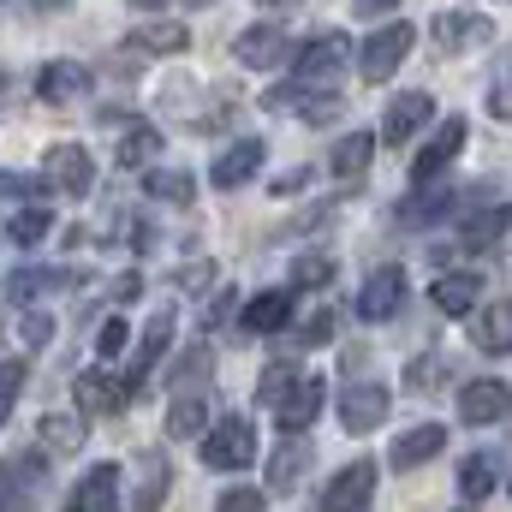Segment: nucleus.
Segmentation results:
<instances>
[{"label": "nucleus", "instance_id": "obj_1", "mask_svg": "<svg viewBox=\"0 0 512 512\" xmlns=\"http://www.w3.org/2000/svg\"><path fill=\"white\" fill-rule=\"evenodd\" d=\"M256 423L251 417H215L209 429H203V465L209 471H245V465H256Z\"/></svg>", "mask_w": 512, "mask_h": 512}, {"label": "nucleus", "instance_id": "obj_2", "mask_svg": "<svg viewBox=\"0 0 512 512\" xmlns=\"http://www.w3.org/2000/svg\"><path fill=\"white\" fill-rule=\"evenodd\" d=\"M352 66V36L346 30H322L310 36L304 48H292V78H310V84H328Z\"/></svg>", "mask_w": 512, "mask_h": 512}, {"label": "nucleus", "instance_id": "obj_3", "mask_svg": "<svg viewBox=\"0 0 512 512\" xmlns=\"http://www.w3.org/2000/svg\"><path fill=\"white\" fill-rule=\"evenodd\" d=\"M322 399H328V382H322L316 370H298L292 387L274 399V423H280L286 435H310V423L322 417Z\"/></svg>", "mask_w": 512, "mask_h": 512}, {"label": "nucleus", "instance_id": "obj_4", "mask_svg": "<svg viewBox=\"0 0 512 512\" xmlns=\"http://www.w3.org/2000/svg\"><path fill=\"white\" fill-rule=\"evenodd\" d=\"M411 42H417V30L399 18V24H382L364 48H358V72L370 78V84H387L399 66H405V54H411Z\"/></svg>", "mask_w": 512, "mask_h": 512}, {"label": "nucleus", "instance_id": "obj_5", "mask_svg": "<svg viewBox=\"0 0 512 512\" xmlns=\"http://www.w3.org/2000/svg\"><path fill=\"white\" fill-rule=\"evenodd\" d=\"M42 179H48V191L90 197V185H96V161H90L84 143H54V149L42 155Z\"/></svg>", "mask_w": 512, "mask_h": 512}, {"label": "nucleus", "instance_id": "obj_6", "mask_svg": "<svg viewBox=\"0 0 512 512\" xmlns=\"http://www.w3.org/2000/svg\"><path fill=\"white\" fill-rule=\"evenodd\" d=\"M120 501H126V471L120 465H90L66 489V512H114Z\"/></svg>", "mask_w": 512, "mask_h": 512}, {"label": "nucleus", "instance_id": "obj_7", "mask_svg": "<svg viewBox=\"0 0 512 512\" xmlns=\"http://www.w3.org/2000/svg\"><path fill=\"white\" fill-rule=\"evenodd\" d=\"M370 495H376V459H352V465H340V471L328 477L322 512H364Z\"/></svg>", "mask_w": 512, "mask_h": 512}, {"label": "nucleus", "instance_id": "obj_8", "mask_svg": "<svg viewBox=\"0 0 512 512\" xmlns=\"http://www.w3.org/2000/svg\"><path fill=\"white\" fill-rule=\"evenodd\" d=\"M387 411H393V393L382 382H352L346 399H340V429L346 435H370V429L387 423Z\"/></svg>", "mask_w": 512, "mask_h": 512}, {"label": "nucleus", "instance_id": "obj_9", "mask_svg": "<svg viewBox=\"0 0 512 512\" xmlns=\"http://www.w3.org/2000/svg\"><path fill=\"white\" fill-rule=\"evenodd\" d=\"M429 120H435V102H429V90H399V96L382 108V131H376V137L399 149V143H411V137L429 126Z\"/></svg>", "mask_w": 512, "mask_h": 512}, {"label": "nucleus", "instance_id": "obj_10", "mask_svg": "<svg viewBox=\"0 0 512 512\" xmlns=\"http://www.w3.org/2000/svg\"><path fill=\"white\" fill-rule=\"evenodd\" d=\"M405 268H376L364 286H358V298H352V310L364 316V322H393L399 316V304H405Z\"/></svg>", "mask_w": 512, "mask_h": 512}, {"label": "nucleus", "instance_id": "obj_11", "mask_svg": "<svg viewBox=\"0 0 512 512\" xmlns=\"http://www.w3.org/2000/svg\"><path fill=\"white\" fill-rule=\"evenodd\" d=\"M459 149H465V120H459V114H447V120L435 126V137L417 149V161H411V179H417V185H435V179L453 167V155H459Z\"/></svg>", "mask_w": 512, "mask_h": 512}, {"label": "nucleus", "instance_id": "obj_12", "mask_svg": "<svg viewBox=\"0 0 512 512\" xmlns=\"http://www.w3.org/2000/svg\"><path fill=\"white\" fill-rule=\"evenodd\" d=\"M429 36H435V48H447V54H459V48H483V42H495V18L453 6V12H435Z\"/></svg>", "mask_w": 512, "mask_h": 512}, {"label": "nucleus", "instance_id": "obj_13", "mask_svg": "<svg viewBox=\"0 0 512 512\" xmlns=\"http://www.w3.org/2000/svg\"><path fill=\"white\" fill-rule=\"evenodd\" d=\"M507 411H512V382H501V376L465 382V393H459V417H465L471 429H489V423H501Z\"/></svg>", "mask_w": 512, "mask_h": 512}, {"label": "nucleus", "instance_id": "obj_14", "mask_svg": "<svg viewBox=\"0 0 512 512\" xmlns=\"http://www.w3.org/2000/svg\"><path fill=\"white\" fill-rule=\"evenodd\" d=\"M173 322H179V310H161V316L143 328V340H137V352H131V364H126V393H137V387L149 382V370L173 352Z\"/></svg>", "mask_w": 512, "mask_h": 512}, {"label": "nucleus", "instance_id": "obj_15", "mask_svg": "<svg viewBox=\"0 0 512 512\" xmlns=\"http://www.w3.org/2000/svg\"><path fill=\"white\" fill-rule=\"evenodd\" d=\"M304 471H310V441H304V435H286V441L268 453V465H262V489H268V495H292V489L304 483Z\"/></svg>", "mask_w": 512, "mask_h": 512}, {"label": "nucleus", "instance_id": "obj_16", "mask_svg": "<svg viewBox=\"0 0 512 512\" xmlns=\"http://www.w3.org/2000/svg\"><path fill=\"white\" fill-rule=\"evenodd\" d=\"M233 60L251 66V72H262V66H292V42L274 24H251V30L233 36Z\"/></svg>", "mask_w": 512, "mask_h": 512}, {"label": "nucleus", "instance_id": "obj_17", "mask_svg": "<svg viewBox=\"0 0 512 512\" xmlns=\"http://www.w3.org/2000/svg\"><path fill=\"white\" fill-rule=\"evenodd\" d=\"M429 304H435L441 316H471V310L483 304V274H471V268H447V274H435Z\"/></svg>", "mask_w": 512, "mask_h": 512}, {"label": "nucleus", "instance_id": "obj_18", "mask_svg": "<svg viewBox=\"0 0 512 512\" xmlns=\"http://www.w3.org/2000/svg\"><path fill=\"white\" fill-rule=\"evenodd\" d=\"M84 441H90V417H84V411H48V417L36 423V447L54 453V459L84 453Z\"/></svg>", "mask_w": 512, "mask_h": 512}, {"label": "nucleus", "instance_id": "obj_19", "mask_svg": "<svg viewBox=\"0 0 512 512\" xmlns=\"http://www.w3.org/2000/svg\"><path fill=\"white\" fill-rule=\"evenodd\" d=\"M262 161H268L262 137H239V143L209 167V185H215V191H239V185H251L256 173H262Z\"/></svg>", "mask_w": 512, "mask_h": 512}, {"label": "nucleus", "instance_id": "obj_20", "mask_svg": "<svg viewBox=\"0 0 512 512\" xmlns=\"http://www.w3.org/2000/svg\"><path fill=\"white\" fill-rule=\"evenodd\" d=\"M72 399H78L84 417H114L126 405V382H114V364H102V370H84L72 382Z\"/></svg>", "mask_w": 512, "mask_h": 512}, {"label": "nucleus", "instance_id": "obj_21", "mask_svg": "<svg viewBox=\"0 0 512 512\" xmlns=\"http://www.w3.org/2000/svg\"><path fill=\"white\" fill-rule=\"evenodd\" d=\"M42 453H24V459H6L0 465V512H30V495L42 489Z\"/></svg>", "mask_w": 512, "mask_h": 512}, {"label": "nucleus", "instance_id": "obj_22", "mask_svg": "<svg viewBox=\"0 0 512 512\" xmlns=\"http://www.w3.org/2000/svg\"><path fill=\"white\" fill-rule=\"evenodd\" d=\"M36 96L42 102H78V96H90V66L84 60H48L36 72Z\"/></svg>", "mask_w": 512, "mask_h": 512}, {"label": "nucleus", "instance_id": "obj_23", "mask_svg": "<svg viewBox=\"0 0 512 512\" xmlns=\"http://www.w3.org/2000/svg\"><path fill=\"white\" fill-rule=\"evenodd\" d=\"M143 197L149 203H161V209H191L197 203V179L185 173V167H143Z\"/></svg>", "mask_w": 512, "mask_h": 512}, {"label": "nucleus", "instance_id": "obj_24", "mask_svg": "<svg viewBox=\"0 0 512 512\" xmlns=\"http://www.w3.org/2000/svg\"><path fill=\"white\" fill-rule=\"evenodd\" d=\"M441 447H447V429H441V423H417V429H405V435L387 447V465H393V471H417V465H429Z\"/></svg>", "mask_w": 512, "mask_h": 512}, {"label": "nucleus", "instance_id": "obj_25", "mask_svg": "<svg viewBox=\"0 0 512 512\" xmlns=\"http://www.w3.org/2000/svg\"><path fill=\"white\" fill-rule=\"evenodd\" d=\"M471 340H477V352L512 358V304L507 298H495V304H483V310L471 316Z\"/></svg>", "mask_w": 512, "mask_h": 512}, {"label": "nucleus", "instance_id": "obj_26", "mask_svg": "<svg viewBox=\"0 0 512 512\" xmlns=\"http://www.w3.org/2000/svg\"><path fill=\"white\" fill-rule=\"evenodd\" d=\"M209 411H215V405H209V393H203V387L179 393V399L167 405V435H173V441H203V429L215 423Z\"/></svg>", "mask_w": 512, "mask_h": 512}, {"label": "nucleus", "instance_id": "obj_27", "mask_svg": "<svg viewBox=\"0 0 512 512\" xmlns=\"http://www.w3.org/2000/svg\"><path fill=\"white\" fill-rule=\"evenodd\" d=\"M239 322H245L251 334H280V328L292 322V286H268V292H256L251 304L239 310Z\"/></svg>", "mask_w": 512, "mask_h": 512}, {"label": "nucleus", "instance_id": "obj_28", "mask_svg": "<svg viewBox=\"0 0 512 512\" xmlns=\"http://www.w3.org/2000/svg\"><path fill=\"white\" fill-rule=\"evenodd\" d=\"M66 286H72L66 268H18V274L6 280V298L24 310V304H42V298H54V292H66Z\"/></svg>", "mask_w": 512, "mask_h": 512}, {"label": "nucleus", "instance_id": "obj_29", "mask_svg": "<svg viewBox=\"0 0 512 512\" xmlns=\"http://www.w3.org/2000/svg\"><path fill=\"white\" fill-rule=\"evenodd\" d=\"M167 489H173V465H167V453H143V465H137V489H131V507L137 512H161Z\"/></svg>", "mask_w": 512, "mask_h": 512}, {"label": "nucleus", "instance_id": "obj_30", "mask_svg": "<svg viewBox=\"0 0 512 512\" xmlns=\"http://www.w3.org/2000/svg\"><path fill=\"white\" fill-rule=\"evenodd\" d=\"M376 131H346L340 143H334V155H328V167H334V179H364L370 173V155H376Z\"/></svg>", "mask_w": 512, "mask_h": 512}, {"label": "nucleus", "instance_id": "obj_31", "mask_svg": "<svg viewBox=\"0 0 512 512\" xmlns=\"http://www.w3.org/2000/svg\"><path fill=\"white\" fill-rule=\"evenodd\" d=\"M54 233V209L42 203V197H30L24 209H12V221H6V239L18 245V251H30V245H42Z\"/></svg>", "mask_w": 512, "mask_h": 512}, {"label": "nucleus", "instance_id": "obj_32", "mask_svg": "<svg viewBox=\"0 0 512 512\" xmlns=\"http://www.w3.org/2000/svg\"><path fill=\"white\" fill-rule=\"evenodd\" d=\"M495 483H501L495 453H465V459H459V495H465V507L489 501V495H495Z\"/></svg>", "mask_w": 512, "mask_h": 512}, {"label": "nucleus", "instance_id": "obj_33", "mask_svg": "<svg viewBox=\"0 0 512 512\" xmlns=\"http://www.w3.org/2000/svg\"><path fill=\"white\" fill-rule=\"evenodd\" d=\"M453 191H429V185H417V197H405L399 203V227H435V221H447L453 215Z\"/></svg>", "mask_w": 512, "mask_h": 512}, {"label": "nucleus", "instance_id": "obj_34", "mask_svg": "<svg viewBox=\"0 0 512 512\" xmlns=\"http://www.w3.org/2000/svg\"><path fill=\"white\" fill-rule=\"evenodd\" d=\"M161 131L155 126H126V137H120V149H114V161L120 167H131V173H143V167H155L161 161Z\"/></svg>", "mask_w": 512, "mask_h": 512}, {"label": "nucleus", "instance_id": "obj_35", "mask_svg": "<svg viewBox=\"0 0 512 512\" xmlns=\"http://www.w3.org/2000/svg\"><path fill=\"white\" fill-rule=\"evenodd\" d=\"M328 280H334V256H322V251L292 256V292H316V286H328Z\"/></svg>", "mask_w": 512, "mask_h": 512}, {"label": "nucleus", "instance_id": "obj_36", "mask_svg": "<svg viewBox=\"0 0 512 512\" xmlns=\"http://www.w3.org/2000/svg\"><path fill=\"white\" fill-rule=\"evenodd\" d=\"M48 340H54V316H48L42 304H24V310H18V346H24V352H42Z\"/></svg>", "mask_w": 512, "mask_h": 512}, {"label": "nucleus", "instance_id": "obj_37", "mask_svg": "<svg viewBox=\"0 0 512 512\" xmlns=\"http://www.w3.org/2000/svg\"><path fill=\"white\" fill-rule=\"evenodd\" d=\"M191 36H185V24H173V18H161V24H143L137 30V48H149V54H179Z\"/></svg>", "mask_w": 512, "mask_h": 512}, {"label": "nucleus", "instance_id": "obj_38", "mask_svg": "<svg viewBox=\"0 0 512 512\" xmlns=\"http://www.w3.org/2000/svg\"><path fill=\"white\" fill-rule=\"evenodd\" d=\"M126 352H131V322L126 316H108L102 334H96V358H102V364H120Z\"/></svg>", "mask_w": 512, "mask_h": 512}, {"label": "nucleus", "instance_id": "obj_39", "mask_svg": "<svg viewBox=\"0 0 512 512\" xmlns=\"http://www.w3.org/2000/svg\"><path fill=\"white\" fill-rule=\"evenodd\" d=\"M24 382H30L24 358H6V364H0V423L18 411V393H24Z\"/></svg>", "mask_w": 512, "mask_h": 512}, {"label": "nucleus", "instance_id": "obj_40", "mask_svg": "<svg viewBox=\"0 0 512 512\" xmlns=\"http://www.w3.org/2000/svg\"><path fill=\"white\" fill-rule=\"evenodd\" d=\"M310 90H316V84H310V78H292V84H274V90H268V96H262V108H268V114H298V108H304V96H310Z\"/></svg>", "mask_w": 512, "mask_h": 512}, {"label": "nucleus", "instance_id": "obj_41", "mask_svg": "<svg viewBox=\"0 0 512 512\" xmlns=\"http://www.w3.org/2000/svg\"><path fill=\"white\" fill-rule=\"evenodd\" d=\"M298 120H304V126H328V120H340V96L316 84V90L304 96V108H298Z\"/></svg>", "mask_w": 512, "mask_h": 512}, {"label": "nucleus", "instance_id": "obj_42", "mask_svg": "<svg viewBox=\"0 0 512 512\" xmlns=\"http://www.w3.org/2000/svg\"><path fill=\"white\" fill-rule=\"evenodd\" d=\"M262 501H268V489L256 495V489H245V483H233V489H221L215 512H262Z\"/></svg>", "mask_w": 512, "mask_h": 512}, {"label": "nucleus", "instance_id": "obj_43", "mask_svg": "<svg viewBox=\"0 0 512 512\" xmlns=\"http://www.w3.org/2000/svg\"><path fill=\"white\" fill-rule=\"evenodd\" d=\"M233 304H239V292H233V286H221V292H215V304H203V334H215V328L233 316Z\"/></svg>", "mask_w": 512, "mask_h": 512}, {"label": "nucleus", "instance_id": "obj_44", "mask_svg": "<svg viewBox=\"0 0 512 512\" xmlns=\"http://www.w3.org/2000/svg\"><path fill=\"white\" fill-rule=\"evenodd\" d=\"M334 340V310H316L310 322H304V334H298V346L310 352V346H328Z\"/></svg>", "mask_w": 512, "mask_h": 512}, {"label": "nucleus", "instance_id": "obj_45", "mask_svg": "<svg viewBox=\"0 0 512 512\" xmlns=\"http://www.w3.org/2000/svg\"><path fill=\"white\" fill-rule=\"evenodd\" d=\"M48 191V179H18V173H0V197H12V203H30V197H42Z\"/></svg>", "mask_w": 512, "mask_h": 512}, {"label": "nucleus", "instance_id": "obj_46", "mask_svg": "<svg viewBox=\"0 0 512 512\" xmlns=\"http://www.w3.org/2000/svg\"><path fill=\"white\" fill-rule=\"evenodd\" d=\"M441 376H447V352H429V358H417V364H411V376H405V382L429 387V382H441Z\"/></svg>", "mask_w": 512, "mask_h": 512}, {"label": "nucleus", "instance_id": "obj_47", "mask_svg": "<svg viewBox=\"0 0 512 512\" xmlns=\"http://www.w3.org/2000/svg\"><path fill=\"white\" fill-rule=\"evenodd\" d=\"M489 114L495 120H512V66L495 72V84H489Z\"/></svg>", "mask_w": 512, "mask_h": 512}, {"label": "nucleus", "instance_id": "obj_48", "mask_svg": "<svg viewBox=\"0 0 512 512\" xmlns=\"http://www.w3.org/2000/svg\"><path fill=\"white\" fill-rule=\"evenodd\" d=\"M292 376H298V370H292V364H274V370H268V376H262V382H256V399H268V405H274V399H280V393H286V387H292Z\"/></svg>", "mask_w": 512, "mask_h": 512}, {"label": "nucleus", "instance_id": "obj_49", "mask_svg": "<svg viewBox=\"0 0 512 512\" xmlns=\"http://www.w3.org/2000/svg\"><path fill=\"white\" fill-rule=\"evenodd\" d=\"M137 292H143V274H120V280H114V304H131Z\"/></svg>", "mask_w": 512, "mask_h": 512}, {"label": "nucleus", "instance_id": "obj_50", "mask_svg": "<svg viewBox=\"0 0 512 512\" xmlns=\"http://www.w3.org/2000/svg\"><path fill=\"white\" fill-rule=\"evenodd\" d=\"M382 6H399V0H358V12H382Z\"/></svg>", "mask_w": 512, "mask_h": 512}, {"label": "nucleus", "instance_id": "obj_51", "mask_svg": "<svg viewBox=\"0 0 512 512\" xmlns=\"http://www.w3.org/2000/svg\"><path fill=\"white\" fill-rule=\"evenodd\" d=\"M131 6H137V12H161L167 0H131Z\"/></svg>", "mask_w": 512, "mask_h": 512}, {"label": "nucleus", "instance_id": "obj_52", "mask_svg": "<svg viewBox=\"0 0 512 512\" xmlns=\"http://www.w3.org/2000/svg\"><path fill=\"white\" fill-rule=\"evenodd\" d=\"M262 6H298V0H262Z\"/></svg>", "mask_w": 512, "mask_h": 512}, {"label": "nucleus", "instance_id": "obj_53", "mask_svg": "<svg viewBox=\"0 0 512 512\" xmlns=\"http://www.w3.org/2000/svg\"><path fill=\"white\" fill-rule=\"evenodd\" d=\"M0 90H6V78H0Z\"/></svg>", "mask_w": 512, "mask_h": 512}]
</instances>
